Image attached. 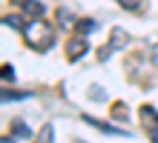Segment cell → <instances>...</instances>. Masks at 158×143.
Returning a JSON list of instances; mask_svg holds the SVG:
<instances>
[{
    "label": "cell",
    "mask_w": 158,
    "mask_h": 143,
    "mask_svg": "<svg viewBox=\"0 0 158 143\" xmlns=\"http://www.w3.org/2000/svg\"><path fill=\"white\" fill-rule=\"evenodd\" d=\"M20 34H23V40L32 46V49H38V52H46L52 46L55 40V29L49 23H43L40 17H35V20H29L23 29H20Z\"/></svg>",
    "instance_id": "cell-1"
},
{
    "label": "cell",
    "mask_w": 158,
    "mask_h": 143,
    "mask_svg": "<svg viewBox=\"0 0 158 143\" xmlns=\"http://www.w3.org/2000/svg\"><path fill=\"white\" fill-rule=\"evenodd\" d=\"M141 126L147 135H155L158 132V112L152 106H141Z\"/></svg>",
    "instance_id": "cell-2"
},
{
    "label": "cell",
    "mask_w": 158,
    "mask_h": 143,
    "mask_svg": "<svg viewBox=\"0 0 158 143\" xmlns=\"http://www.w3.org/2000/svg\"><path fill=\"white\" fill-rule=\"evenodd\" d=\"M86 40H83V34H78V37H72V40L66 43V57L69 60H78V57H83L86 54Z\"/></svg>",
    "instance_id": "cell-3"
},
{
    "label": "cell",
    "mask_w": 158,
    "mask_h": 143,
    "mask_svg": "<svg viewBox=\"0 0 158 143\" xmlns=\"http://www.w3.org/2000/svg\"><path fill=\"white\" fill-rule=\"evenodd\" d=\"M109 46H112L115 52L127 49V46H129V34H127L121 26H112V32H109Z\"/></svg>",
    "instance_id": "cell-4"
},
{
    "label": "cell",
    "mask_w": 158,
    "mask_h": 143,
    "mask_svg": "<svg viewBox=\"0 0 158 143\" xmlns=\"http://www.w3.org/2000/svg\"><path fill=\"white\" fill-rule=\"evenodd\" d=\"M15 137H20V140H29V137H32V129L26 126L23 120H15V123H12V129H9V137H6V140H15Z\"/></svg>",
    "instance_id": "cell-5"
},
{
    "label": "cell",
    "mask_w": 158,
    "mask_h": 143,
    "mask_svg": "<svg viewBox=\"0 0 158 143\" xmlns=\"http://www.w3.org/2000/svg\"><path fill=\"white\" fill-rule=\"evenodd\" d=\"M43 3L40 0H23V14L29 17V20H35V17H43Z\"/></svg>",
    "instance_id": "cell-6"
},
{
    "label": "cell",
    "mask_w": 158,
    "mask_h": 143,
    "mask_svg": "<svg viewBox=\"0 0 158 143\" xmlns=\"http://www.w3.org/2000/svg\"><path fill=\"white\" fill-rule=\"evenodd\" d=\"M83 120L89 123V126H95V129H101V132H106V135H124V129H115V126H109V123H101V120H95L92 114H81Z\"/></svg>",
    "instance_id": "cell-7"
},
{
    "label": "cell",
    "mask_w": 158,
    "mask_h": 143,
    "mask_svg": "<svg viewBox=\"0 0 158 143\" xmlns=\"http://www.w3.org/2000/svg\"><path fill=\"white\" fill-rule=\"evenodd\" d=\"M58 23H60V29H72L78 20H75V14L69 9H58Z\"/></svg>",
    "instance_id": "cell-8"
},
{
    "label": "cell",
    "mask_w": 158,
    "mask_h": 143,
    "mask_svg": "<svg viewBox=\"0 0 158 143\" xmlns=\"http://www.w3.org/2000/svg\"><path fill=\"white\" fill-rule=\"evenodd\" d=\"M75 29H78V34H92V32L98 29V23L92 20V17H83V20L75 23Z\"/></svg>",
    "instance_id": "cell-9"
},
{
    "label": "cell",
    "mask_w": 158,
    "mask_h": 143,
    "mask_svg": "<svg viewBox=\"0 0 158 143\" xmlns=\"http://www.w3.org/2000/svg\"><path fill=\"white\" fill-rule=\"evenodd\" d=\"M3 26H9V29H23V20H20V14H6L3 17Z\"/></svg>",
    "instance_id": "cell-10"
},
{
    "label": "cell",
    "mask_w": 158,
    "mask_h": 143,
    "mask_svg": "<svg viewBox=\"0 0 158 143\" xmlns=\"http://www.w3.org/2000/svg\"><path fill=\"white\" fill-rule=\"evenodd\" d=\"M89 97L92 100H106V89H104V86H89Z\"/></svg>",
    "instance_id": "cell-11"
},
{
    "label": "cell",
    "mask_w": 158,
    "mask_h": 143,
    "mask_svg": "<svg viewBox=\"0 0 158 143\" xmlns=\"http://www.w3.org/2000/svg\"><path fill=\"white\" fill-rule=\"evenodd\" d=\"M52 137H55V129H52V123H46V126H43V129L38 132V140H43V143H49Z\"/></svg>",
    "instance_id": "cell-12"
},
{
    "label": "cell",
    "mask_w": 158,
    "mask_h": 143,
    "mask_svg": "<svg viewBox=\"0 0 158 143\" xmlns=\"http://www.w3.org/2000/svg\"><path fill=\"white\" fill-rule=\"evenodd\" d=\"M127 114H129V112H127L124 103H115V106H112V117H115V120H127Z\"/></svg>",
    "instance_id": "cell-13"
},
{
    "label": "cell",
    "mask_w": 158,
    "mask_h": 143,
    "mask_svg": "<svg viewBox=\"0 0 158 143\" xmlns=\"http://www.w3.org/2000/svg\"><path fill=\"white\" fill-rule=\"evenodd\" d=\"M112 52H115V49H112L109 43H106V46H101V49H98V60H101V63H106L109 57H112Z\"/></svg>",
    "instance_id": "cell-14"
},
{
    "label": "cell",
    "mask_w": 158,
    "mask_h": 143,
    "mask_svg": "<svg viewBox=\"0 0 158 143\" xmlns=\"http://www.w3.org/2000/svg\"><path fill=\"white\" fill-rule=\"evenodd\" d=\"M26 97V92H3V103L6 100H23Z\"/></svg>",
    "instance_id": "cell-15"
},
{
    "label": "cell",
    "mask_w": 158,
    "mask_h": 143,
    "mask_svg": "<svg viewBox=\"0 0 158 143\" xmlns=\"http://www.w3.org/2000/svg\"><path fill=\"white\" fill-rule=\"evenodd\" d=\"M141 3H144V0H121V6H124V9H129V12L141 9Z\"/></svg>",
    "instance_id": "cell-16"
},
{
    "label": "cell",
    "mask_w": 158,
    "mask_h": 143,
    "mask_svg": "<svg viewBox=\"0 0 158 143\" xmlns=\"http://www.w3.org/2000/svg\"><path fill=\"white\" fill-rule=\"evenodd\" d=\"M3 80H6V83H9V80L15 83V66H9V63L3 66Z\"/></svg>",
    "instance_id": "cell-17"
},
{
    "label": "cell",
    "mask_w": 158,
    "mask_h": 143,
    "mask_svg": "<svg viewBox=\"0 0 158 143\" xmlns=\"http://www.w3.org/2000/svg\"><path fill=\"white\" fill-rule=\"evenodd\" d=\"M150 60H152V66H155V69H158V43L152 46V49H150Z\"/></svg>",
    "instance_id": "cell-18"
},
{
    "label": "cell",
    "mask_w": 158,
    "mask_h": 143,
    "mask_svg": "<svg viewBox=\"0 0 158 143\" xmlns=\"http://www.w3.org/2000/svg\"><path fill=\"white\" fill-rule=\"evenodd\" d=\"M12 3H23V0H12Z\"/></svg>",
    "instance_id": "cell-19"
}]
</instances>
